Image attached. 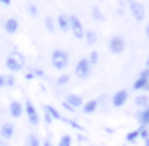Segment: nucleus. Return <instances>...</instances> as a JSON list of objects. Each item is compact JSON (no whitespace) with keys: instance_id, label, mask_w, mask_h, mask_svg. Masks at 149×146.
<instances>
[{"instance_id":"1","label":"nucleus","mask_w":149,"mask_h":146,"mask_svg":"<svg viewBox=\"0 0 149 146\" xmlns=\"http://www.w3.org/2000/svg\"><path fill=\"white\" fill-rule=\"evenodd\" d=\"M24 64H26V58H24V55L21 52H18V50L10 52L7 56V59H5V66H7V69L10 72L21 71V69L24 68Z\"/></svg>"},{"instance_id":"2","label":"nucleus","mask_w":149,"mask_h":146,"mask_svg":"<svg viewBox=\"0 0 149 146\" xmlns=\"http://www.w3.org/2000/svg\"><path fill=\"white\" fill-rule=\"evenodd\" d=\"M52 64H53V68L58 69V71L66 69V68H68V64H69L68 52H64V50H61V48H56L55 52L52 53Z\"/></svg>"},{"instance_id":"3","label":"nucleus","mask_w":149,"mask_h":146,"mask_svg":"<svg viewBox=\"0 0 149 146\" xmlns=\"http://www.w3.org/2000/svg\"><path fill=\"white\" fill-rule=\"evenodd\" d=\"M69 31H72L75 39H84L85 37V27L82 21L79 20V16H75V15L69 16Z\"/></svg>"},{"instance_id":"4","label":"nucleus","mask_w":149,"mask_h":146,"mask_svg":"<svg viewBox=\"0 0 149 146\" xmlns=\"http://www.w3.org/2000/svg\"><path fill=\"white\" fill-rule=\"evenodd\" d=\"M107 47H109V52L112 53V55H120V53H123L127 43H125V39H123L122 36H112Z\"/></svg>"},{"instance_id":"5","label":"nucleus","mask_w":149,"mask_h":146,"mask_svg":"<svg viewBox=\"0 0 149 146\" xmlns=\"http://www.w3.org/2000/svg\"><path fill=\"white\" fill-rule=\"evenodd\" d=\"M91 74V64L88 63L87 58H80L75 64V75L79 79H87Z\"/></svg>"},{"instance_id":"6","label":"nucleus","mask_w":149,"mask_h":146,"mask_svg":"<svg viewBox=\"0 0 149 146\" xmlns=\"http://www.w3.org/2000/svg\"><path fill=\"white\" fill-rule=\"evenodd\" d=\"M130 11H132V16H133L135 21H138V23L144 21L146 10H144V5L143 3H139V2H136V0H132V2H130Z\"/></svg>"},{"instance_id":"7","label":"nucleus","mask_w":149,"mask_h":146,"mask_svg":"<svg viewBox=\"0 0 149 146\" xmlns=\"http://www.w3.org/2000/svg\"><path fill=\"white\" fill-rule=\"evenodd\" d=\"M148 82H149V68H144L138 74L136 80L133 82V88H135V90H144V87L148 85Z\"/></svg>"},{"instance_id":"8","label":"nucleus","mask_w":149,"mask_h":146,"mask_svg":"<svg viewBox=\"0 0 149 146\" xmlns=\"http://www.w3.org/2000/svg\"><path fill=\"white\" fill-rule=\"evenodd\" d=\"M26 114H27V120H29L31 125H37L40 122V117H39V112H37L36 106H34L31 101H26Z\"/></svg>"},{"instance_id":"9","label":"nucleus","mask_w":149,"mask_h":146,"mask_svg":"<svg viewBox=\"0 0 149 146\" xmlns=\"http://www.w3.org/2000/svg\"><path fill=\"white\" fill-rule=\"evenodd\" d=\"M127 100H128V92L127 90H119V92H116V93L112 95L111 103H112L114 108H122L123 104L127 103Z\"/></svg>"},{"instance_id":"10","label":"nucleus","mask_w":149,"mask_h":146,"mask_svg":"<svg viewBox=\"0 0 149 146\" xmlns=\"http://www.w3.org/2000/svg\"><path fill=\"white\" fill-rule=\"evenodd\" d=\"M15 135V125L11 122H5L3 125L0 127V138L5 140V141H8V140H11Z\"/></svg>"},{"instance_id":"11","label":"nucleus","mask_w":149,"mask_h":146,"mask_svg":"<svg viewBox=\"0 0 149 146\" xmlns=\"http://www.w3.org/2000/svg\"><path fill=\"white\" fill-rule=\"evenodd\" d=\"M66 103L71 104L74 109H77V108L84 106V96H82V95H77V93H69L68 96H66Z\"/></svg>"},{"instance_id":"12","label":"nucleus","mask_w":149,"mask_h":146,"mask_svg":"<svg viewBox=\"0 0 149 146\" xmlns=\"http://www.w3.org/2000/svg\"><path fill=\"white\" fill-rule=\"evenodd\" d=\"M3 29H5L7 34L13 36V34H16L18 29H19V23H18L16 18H8V20L5 21V24H3Z\"/></svg>"},{"instance_id":"13","label":"nucleus","mask_w":149,"mask_h":146,"mask_svg":"<svg viewBox=\"0 0 149 146\" xmlns=\"http://www.w3.org/2000/svg\"><path fill=\"white\" fill-rule=\"evenodd\" d=\"M8 112H10V116L13 117V119H18V117L23 116V104L19 103V101H11L10 106H8Z\"/></svg>"},{"instance_id":"14","label":"nucleus","mask_w":149,"mask_h":146,"mask_svg":"<svg viewBox=\"0 0 149 146\" xmlns=\"http://www.w3.org/2000/svg\"><path fill=\"white\" fill-rule=\"evenodd\" d=\"M136 119H138V122H139V127H149V106L139 111Z\"/></svg>"},{"instance_id":"15","label":"nucleus","mask_w":149,"mask_h":146,"mask_svg":"<svg viewBox=\"0 0 149 146\" xmlns=\"http://www.w3.org/2000/svg\"><path fill=\"white\" fill-rule=\"evenodd\" d=\"M96 109H98V100H90L87 103H84V106H82V112L84 114H93L96 112Z\"/></svg>"},{"instance_id":"16","label":"nucleus","mask_w":149,"mask_h":146,"mask_svg":"<svg viewBox=\"0 0 149 146\" xmlns=\"http://www.w3.org/2000/svg\"><path fill=\"white\" fill-rule=\"evenodd\" d=\"M56 24H58V27L63 31V32H68L69 31V16H66V15H59L58 20H56Z\"/></svg>"},{"instance_id":"17","label":"nucleus","mask_w":149,"mask_h":146,"mask_svg":"<svg viewBox=\"0 0 149 146\" xmlns=\"http://www.w3.org/2000/svg\"><path fill=\"white\" fill-rule=\"evenodd\" d=\"M135 104H136V108H141V109L148 108L149 106V95H138L135 98Z\"/></svg>"},{"instance_id":"18","label":"nucleus","mask_w":149,"mask_h":146,"mask_svg":"<svg viewBox=\"0 0 149 146\" xmlns=\"http://www.w3.org/2000/svg\"><path fill=\"white\" fill-rule=\"evenodd\" d=\"M43 109H45V112L50 114V117H52L53 120H63V116L58 112V109H56V108L50 106V104H45V108H43Z\"/></svg>"},{"instance_id":"19","label":"nucleus","mask_w":149,"mask_h":146,"mask_svg":"<svg viewBox=\"0 0 149 146\" xmlns=\"http://www.w3.org/2000/svg\"><path fill=\"white\" fill-rule=\"evenodd\" d=\"M85 40H87L88 45H93V43H96L98 40V34L95 32V31H85Z\"/></svg>"},{"instance_id":"20","label":"nucleus","mask_w":149,"mask_h":146,"mask_svg":"<svg viewBox=\"0 0 149 146\" xmlns=\"http://www.w3.org/2000/svg\"><path fill=\"white\" fill-rule=\"evenodd\" d=\"M138 138H139V127H138V129H135V130H132V132H128V133H127V136H125L127 143H135Z\"/></svg>"},{"instance_id":"21","label":"nucleus","mask_w":149,"mask_h":146,"mask_svg":"<svg viewBox=\"0 0 149 146\" xmlns=\"http://www.w3.org/2000/svg\"><path fill=\"white\" fill-rule=\"evenodd\" d=\"M58 146H72V136L71 135H63L61 138H59V143H58Z\"/></svg>"},{"instance_id":"22","label":"nucleus","mask_w":149,"mask_h":146,"mask_svg":"<svg viewBox=\"0 0 149 146\" xmlns=\"http://www.w3.org/2000/svg\"><path fill=\"white\" fill-rule=\"evenodd\" d=\"M87 59H88V63H90L91 66L98 64V61H100V53L95 52V50H93V52H91L90 55H88V58H87Z\"/></svg>"},{"instance_id":"23","label":"nucleus","mask_w":149,"mask_h":146,"mask_svg":"<svg viewBox=\"0 0 149 146\" xmlns=\"http://www.w3.org/2000/svg\"><path fill=\"white\" fill-rule=\"evenodd\" d=\"M91 18H93V20H96V21H103V20H104L103 13H101V10H100L98 7H93V8H91Z\"/></svg>"},{"instance_id":"24","label":"nucleus","mask_w":149,"mask_h":146,"mask_svg":"<svg viewBox=\"0 0 149 146\" xmlns=\"http://www.w3.org/2000/svg\"><path fill=\"white\" fill-rule=\"evenodd\" d=\"M26 146H40V141L36 135H29L26 140Z\"/></svg>"},{"instance_id":"25","label":"nucleus","mask_w":149,"mask_h":146,"mask_svg":"<svg viewBox=\"0 0 149 146\" xmlns=\"http://www.w3.org/2000/svg\"><path fill=\"white\" fill-rule=\"evenodd\" d=\"M69 80H71V75L69 74H61L58 79H56V84H58L59 87H63V85H66Z\"/></svg>"},{"instance_id":"26","label":"nucleus","mask_w":149,"mask_h":146,"mask_svg":"<svg viewBox=\"0 0 149 146\" xmlns=\"http://www.w3.org/2000/svg\"><path fill=\"white\" fill-rule=\"evenodd\" d=\"M63 122L69 124V125H71L72 129L79 130V132H82V130H84V127H82V125H79V122H75V120H71V119H64V117H63Z\"/></svg>"},{"instance_id":"27","label":"nucleus","mask_w":149,"mask_h":146,"mask_svg":"<svg viewBox=\"0 0 149 146\" xmlns=\"http://www.w3.org/2000/svg\"><path fill=\"white\" fill-rule=\"evenodd\" d=\"M27 11H29V15L32 18H36L37 15H39V10H37L36 3H32V2H29V3H27Z\"/></svg>"},{"instance_id":"28","label":"nucleus","mask_w":149,"mask_h":146,"mask_svg":"<svg viewBox=\"0 0 149 146\" xmlns=\"http://www.w3.org/2000/svg\"><path fill=\"white\" fill-rule=\"evenodd\" d=\"M45 27H47L48 32H53V31H55V21H53V18H50V16L45 18Z\"/></svg>"},{"instance_id":"29","label":"nucleus","mask_w":149,"mask_h":146,"mask_svg":"<svg viewBox=\"0 0 149 146\" xmlns=\"http://www.w3.org/2000/svg\"><path fill=\"white\" fill-rule=\"evenodd\" d=\"M139 138L141 140L149 138V127H139Z\"/></svg>"},{"instance_id":"30","label":"nucleus","mask_w":149,"mask_h":146,"mask_svg":"<svg viewBox=\"0 0 149 146\" xmlns=\"http://www.w3.org/2000/svg\"><path fill=\"white\" fill-rule=\"evenodd\" d=\"M5 82H7V87H13L15 85V77L11 74H7L5 75Z\"/></svg>"},{"instance_id":"31","label":"nucleus","mask_w":149,"mask_h":146,"mask_svg":"<svg viewBox=\"0 0 149 146\" xmlns=\"http://www.w3.org/2000/svg\"><path fill=\"white\" fill-rule=\"evenodd\" d=\"M31 72L34 74V77H43V75H45V72H43L42 69H39V68H34Z\"/></svg>"},{"instance_id":"32","label":"nucleus","mask_w":149,"mask_h":146,"mask_svg":"<svg viewBox=\"0 0 149 146\" xmlns=\"http://www.w3.org/2000/svg\"><path fill=\"white\" fill-rule=\"evenodd\" d=\"M61 106H63V108H64V109H66V111H69V112H74V111H75V109H74V108H72V106H71V104H68V103H66V101H63V103H61Z\"/></svg>"},{"instance_id":"33","label":"nucleus","mask_w":149,"mask_h":146,"mask_svg":"<svg viewBox=\"0 0 149 146\" xmlns=\"http://www.w3.org/2000/svg\"><path fill=\"white\" fill-rule=\"evenodd\" d=\"M3 87H7V82H5V75L0 74V88H3Z\"/></svg>"},{"instance_id":"34","label":"nucleus","mask_w":149,"mask_h":146,"mask_svg":"<svg viewBox=\"0 0 149 146\" xmlns=\"http://www.w3.org/2000/svg\"><path fill=\"white\" fill-rule=\"evenodd\" d=\"M43 117H45V122H47V124H52V122H53V119L50 117L48 112H43Z\"/></svg>"},{"instance_id":"35","label":"nucleus","mask_w":149,"mask_h":146,"mask_svg":"<svg viewBox=\"0 0 149 146\" xmlns=\"http://www.w3.org/2000/svg\"><path fill=\"white\" fill-rule=\"evenodd\" d=\"M24 79H26V80H32V79H34V74H32V72H27V74L24 75Z\"/></svg>"},{"instance_id":"36","label":"nucleus","mask_w":149,"mask_h":146,"mask_svg":"<svg viewBox=\"0 0 149 146\" xmlns=\"http://www.w3.org/2000/svg\"><path fill=\"white\" fill-rule=\"evenodd\" d=\"M144 34H146V39L149 40V23L146 24V27H144Z\"/></svg>"},{"instance_id":"37","label":"nucleus","mask_w":149,"mask_h":146,"mask_svg":"<svg viewBox=\"0 0 149 146\" xmlns=\"http://www.w3.org/2000/svg\"><path fill=\"white\" fill-rule=\"evenodd\" d=\"M0 3H2V5H10L11 0H0Z\"/></svg>"},{"instance_id":"38","label":"nucleus","mask_w":149,"mask_h":146,"mask_svg":"<svg viewBox=\"0 0 149 146\" xmlns=\"http://www.w3.org/2000/svg\"><path fill=\"white\" fill-rule=\"evenodd\" d=\"M77 140H79V141H85V140H87V138H85L84 135H79V136H77Z\"/></svg>"},{"instance_id":"39","label":"nucleus","mask_w":149,"mask_h":146,"mask_svg":"<svg viewBox=\"0 0 149 146\" xmlns=\"http://www.w3.org/2000/svg\"><path fill=\"white\" fill-rule=\"evenodd\" d=\"M0 146H8V145H7V141H5V140L0 138Z\"/></svg>"},{"instance_id":"40","label":"nucleus","mask_w":149,"mask_h":146,"mask_svg":"<svg viewBox=\"0 0 149 146\" xmlns=\"http://www.w3.org/2000/svg\"><path fill=\"white\" fill-rule=\"evenodd\" d=\"M43 146H52V143H50V140H45V141H43Z\"/></svg>"},{"instance_id":"41","label":"nucleus","mask_w":149,"mask_h":146,"mask_svg":"<svg viewBox=\"0 0 149 146\" xmlns=\"http://www.w3.org/2000/svg\"><path fill=\"white\" fill-rule=\"evenodd\" d=\"M146 68H149V56L146 58Z\"/></svg>"},{"instance_id":"42","label":"nucleus","mask_w":149,"mask_h":146,"mask_svg":"<svg viewBox=\"0 0 149 146\" xmlns=\"http://www.w3.org/2000/svg\"><path fill=\"white\" fill-rule=\"evenodd\" d=\"M144 146H149V138H148V140H144Z\"/></svg>"},{"instance_id":"43","label":"nucleus","mask_w":149,"mask_h":146,"mask_svg":"<svg viewBox=\"0 0 149 146\" xmlns=\"http://www.w3.org/2000/svg\"><path fill=\"white\" fill-rule=\"evenodd\" d=\"M144 90H146V92H149V82H148V85L144 87Z\"/></svg>"},{"instance_id":"44","label":"nucleus","mask_w":149,"mask_h":146,"mask_svg":"<svg viewBox=\"0 0 149 146\" xmlns=\"http://www.w3.org/2000/svg\"><path fill=\"white\" fill-rule=\"evenodd\" d=\"M127 2H132V0H127Z\"/></svg>"}]
</instances>
